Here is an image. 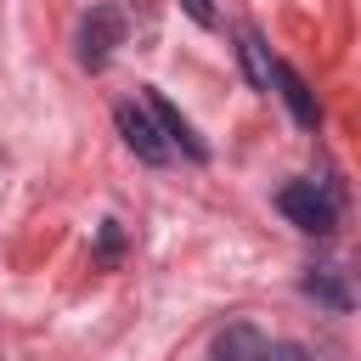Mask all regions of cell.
I'll return each instance as SVG.
<instances>
[{"label":"cell","mask_w":361,"mask_h":361,"mask_svg":"<svg viewBox=\"0 0 361 361\" xmlns=\"http://www.w3.org/2000/svg\"><path fill=\"white\" fill-rule=\"evenodd\" d=\"M276 209H282L299 231H310V237H327V231L338 226V197H333V186H322V180H288V186L276 192Z\"/></svg>","instance_id":"cell-1"},{"label":"cell","mask_w":361,"mask_h":361,"mask_svg":"<svg viewBox=\"0 0 361 361\" xmlns=\"http://www.w3.org/2000/svg\"><path fill=\"white\" fill-rule=\"evenodd\" d=\"M118 45H124V11L118 6H90L85 23H79V62L96 73V68H107V56Z\"/></svg>","instance_id":"cell-2"},{"label":"cell","mask_w":361,"mask_h":361,"mask_svg":"<svg viewBox=\"0 0 361 361\" xmlns=\"http://www.w3.org/2000/svg\"><path fill=\"white\" fill-rule=\"evenodd\" d=\"M118 135H124V147H130L141 164H169V141H164V130H158L135 102L118 107Z\"/></svg>","instance_id":"cell-3"},{"label":"cell","mask_w":361,"mask_h":361,"mask_svg":"<svg viewBox=\"0 0 361 361\" xmlns=\"http://www.w3.org/2000/svg\"><path fill=\"white\" fill-rule=\"evenodd\" d=\"M271 85L282 90V102L293 107V118H299V124H316V96L305 90V79H299L288 62H271Z\"/></svg>","instance_id":"cell-4"},{"label":"cell","mask_w":361,"mask_h":361,"mask_svg":"<svg viewBox=\"0 0 361 361\" xmlns=\"http://www.w3.org/2000/svg\"><path fill=\"white\" fill-rule=\"evenodd\" d=\"M254 355H259V333H254L248 322L226 327V333L214 338V350H209V361H254Z\"/></svg>","instance_id":"cell-5"},{"label":"cell","mask_w":361,"mask_h":361,"mask_svg":"<svg viewBox=\"0 0 361 361\" xmlns=\"http://www.w3.org/2000/svg\"><path fill=\"white\" fill-rule=\"evenodd\" d=\"M152 113H158V130H164V135H169V141H180V147H186V152H192V158H209V152H203V141H197V135H192V124H186V118H180V113H175V102H164V96H158V90H152Z\"/></svg>","instance_id":"cell-6"},{"label":"cell","mask_w":361,"mask_h":361,"mask_svg":"<svg viewBox=\"0 0 361 361\" xmlns=\"http://www.w3.org/2000/svg\"><path fill=\"white\" fill-rule=\"evenodd\" d=\"M237 51H243V68H248V79H254L259 90H271V62H276V56L259 45V34H248V28H243V34H237Z\"/></svg>","instance_id":"cell-7"},{"label":"cell","mask_w":361,"mask_h":361,"mask_svg":"<svg viewBox=\"0 0 361 361\" xmlns=\"http://www.w3.org/2000/svg\"><path fill=\"white\" fill-rule=\"evenodd\" d=\"M305 293L322 299V305H333V310H350V293H344L338 271H310V276H305Z\"/></svg>","instance_id":"cell-8"},{"label":"cell","mask_w":361,"mask_h":361,"mask_svg":"<svg viewBox=\"0 0 361 361\" xmlns=\"http://www.w3.org/2000/svg\"><path fill=\"white\" fill-rule=\"evenodd\" d=\"M254 361H310V350L305 344H259Z\"/></svg>","instance_id":"cell-9"},{"label":"cell","mask_w":361,"mask_h":361,"mask_svg":"<svg viewBox=\"0 0 361 361\" xmlns=\"http://www.w3.org/2000/svg\"><path fill=\"white\" fill-rule=\"evenodd\" d=\"M180 6H186V17H192V23L214 28V0H180Z\"/></svg>","instance_id":"cell-10"},{"label":"cell","mask_w":361,"mask_h":361,"mask_svg":"<svg viewBox=\"0 0 361 361\" xmlns=\"http://www.w3.org/2000/svg\"><path fill=\"white\" fill-rule=\"evenodd\" d=\"M102 254H107V259H113V254H118V226H113V220H107V226H102Z\"/></svg>","instance_id":"cell-11"}]
</instances>
